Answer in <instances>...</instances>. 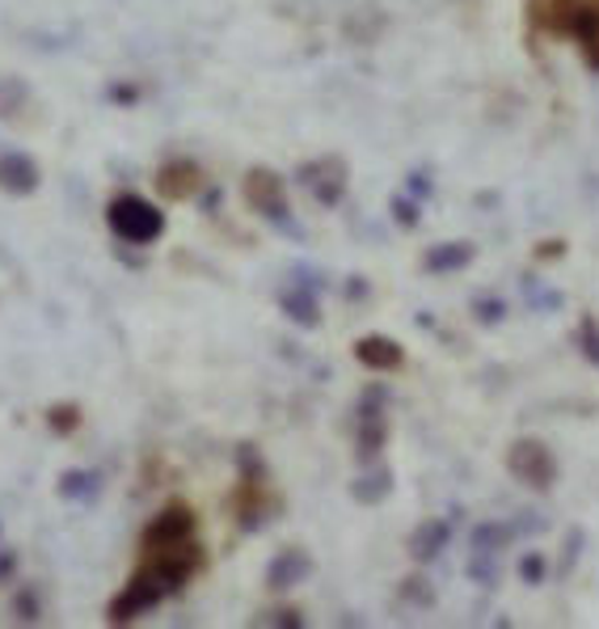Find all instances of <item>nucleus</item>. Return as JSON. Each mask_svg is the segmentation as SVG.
Wrapping results in <instances>:
<instances>
[{
	"label": "nucleus",
	"mask_w": 599,
	"mask_h": 629,
	"mask_svg": "<svg viewBox=\"0 0 599 629\" xmlns=\"http://www.w3.org/2000/svg\"><path fill=\"white\" fill-rule=\"evenodd\" d=\"M541 22L578 39V47L587 55V64L599 73V0H553L549 9L541 13Z\"/></svg>",
	"instance_id": "nucleus-1"
},
{
	"label": "nucleus",
	"mask_w": 599,
	"mask_h": 629,
	"mask_svg": "<svg viewBox=\"0 0 599 629\" xmlns=\"http://www.w3.org/2000/svg\"><path fill=\"white\" fill-rule=\"evenodd\" d=\"M110 224L127 242H152L161 233V212H152L145 199H119L110 212Z\"/></svg>",
	"instance_id": "nucleus-2"
},
{
	"label": "nucleus",
	"mask_w": 599,
	"mask_h": 629,
	"mask_svg": "<svg viewBox=\"0 0 599 629\" xmlns=\"http://www.w3.org/2000/svg\"><path fill=\"white\" fill-rule=\"evenodd\" d=\"M511 469H515V478L520 482H527V486H545L553 482V473H557V465H553V457H549V448L545 444H515V452H511Z\"/></svg>",
	"instance_id": "nucleus-3"
},
{
	"label": "nucleus",
	"mask_w": 599,
	"mask_h": 629,
	"mask_svg": "<svg viewBox=\"0 0 599 629\" xmlns=\"http://www.w3.org/2000/svg\"><path fill=\"white\" fill-rule=\"evenodd\" d=\"M582 347H587V355L599 363V326L591 321V317L582 321Z\"/></svg>",
	"instance_id": "nucleus-4"
},
{
	"label": "nucleus",
	"mask_w": 599,
	"mask_h": 629,
	"mask_svg": "<svg viewBox=\"0 0 599 629\" xmlns=\"http://www.w3.org/2000/svg\"><path fill=\"white\" fill-rule=\"evenodd\" d=\"M381 347L384 342H367L360 355L363 360H372V363H397V351H381Z\"/></svg>",
	"instance_id": "nucleus-5"
},
{
	"label": "nucleus",
	"mask_w": 599,
	"mask_h": 629,
	"mask_svg": "<svg viewBox=\"0 0 599 629\" xmlns=\"http://www.w3.org/2000/svg\"><path fill=\"white\" fill-rule=\"evenodd\" d=\"M541 575H545V562H541V557H527V562H524V579H541Z\"/></svg>",
	"instance_id": "nucleus-6"
}]
</instances>
